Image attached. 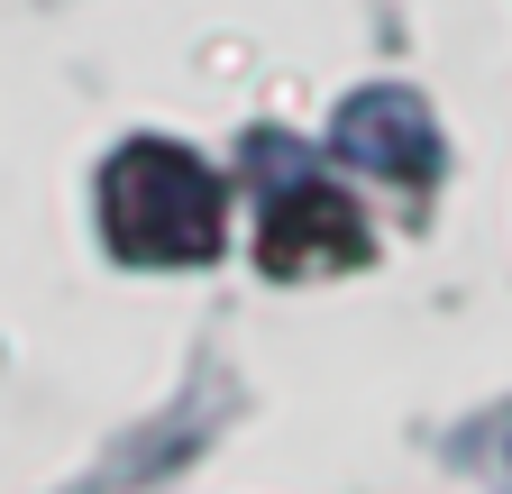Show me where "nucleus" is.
Instances as JSON below:
<instances>
[{
	"label": "nucleus",
	"instance_id": "1",
	"mask_svg": "<svg viewBox=\"0 0 512 494\" xmlns=\"http://www.w3.org/2000/svg\"><path fill=\"white\" fill-rule=\"evenodd\" d=\"M101 229H110V247L128 266H202V257H220L229 193L192 147L138 138L101 174Z\"/></svg>",
	"mask_w": 512,
	"mask_h": 494
},
{
	"label": "nucleus",
	"instance_id": "2",
	"mask_svg": "<svg viewBox=\"0 0 512 494\" xmlns=\"http://www.w3.org/2000/svg\"><path fill=\"white\" fill-rule=\"evenodd\" d=\"M330 147H339L348 165L384 174V183H430V174H439V119H430V101L403 92V83H366V92L339 101Z\"/></svg>",
	"mask_w": 512,
	"mask_h": 494
},
{
	"label": "nucleus",
	"instance_id": "3",
	"mask_svg": "<svg viewBox=\"0 0 512 494\" xmlns=\"http://www.w3.org/2000/svg\"><path fill=\"white\" fill-rule=\"evenodd\" d=\"M256 257H266V275H330V266H357V257H366V220L348 211V193H330V183H293V193L266 202Z\"/></svg>",
	"mask_w": 512,
	"mask_h": 494
}]
</instances>
